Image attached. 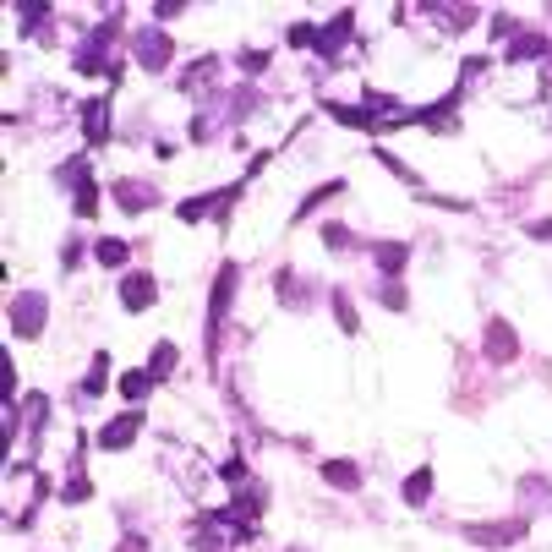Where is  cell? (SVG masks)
I'll use <instances>...</instances> for the list:
<instances>
[{
    "instance_id": "cell-1",
    "label": "cell",
    "mask_w": 552,
    "mask_h": 552,
    "mask_svg": "<svg viewBox=\"0 0 552 552\" xmlns=\"http://www.w3.org/2000/svg\"><path fill=\"white\" fill-rule=\"evenodd\" d=\"M236 290H241V268L225 263L214 279V307H208V350H219V328H225V312H230V301H236Z\"/></svg>"
},
{
    "instance_id": "cell-2",
    "label": "cell",
    "mask_w": 552,
    "mask_h": 552,
    "mask_svg": "<svg viewBox=\"0 0 552 552\" xmlns=\"http://www.w3.org/2000/svg\"><path fill=\"white\" fill-rule=\"evenodd\" d=\"M525 531H531V520H525V514H514V520H498V525H465V542H476V547H509V542H520Z\"/></svg>"
},
{
    "instance_id": "cell-3",
    "label": "cell",
    "mask_w": 552,
    "mask_h": 552,
    "mask_svg": "<svg viewBox=\"0 0 552 552\" xmlns=\"http://www.w3.org/2000/svg\"><path fill=\"white\" fill-rule=\"evenodd\" d=\"M44 312H50V301H44V296H33V290H28V296H17V301H11V334H17V339H39Z\"/></svg>"
},
{
    "instance_id": "cell-4",
    "label": "cell",
    "mask_w": 552,
    "mask_h": 552,
    "mask_svg": "<svg viewBox=\"0 0 552 552\" xmlns=\"http://www.w3.org/2000/svg\"><path fill=\"white\" fill-rule=\"evenodd\" d=\"M241 203V186H225V192H208V197H186L175 214L186 219V225H197V219H208V214H225V208H236Z\"/></svg>"
},
{
    "instance_id": "cell-5",
    "label": "cell",
    "mask_w": 552,
    "mask_h": 552,
    "mask_svg": "<svg viewBox=\"0 0 552 552\" xmlns=\"http://www.w3.org/2000/svg\"><path fill=\"white\" fill-rule=\"evenodd\" d=\"M110 197H115V208H121V214H148V208L159 203V192L148 181H115Z\"/></svg>"
},
{
    "instance_id": "cell-6",
    "label": "cell",
    "mask_w": 552,
    "mask_h": 552,
    "mask_svg": "<svg viewBox=\"0 0 552 552\" xmlns=\"http://www.w3.org/2000/svg\"><path fill=\"white\" fill-rule=\"evenodd\" d=\"M137 61H143L148 72H164V66H170V33H159V28L137 33Z\"/></svg>"
},
{
    "instance_id": "cell-7",
    "label": "cell",
    "mask_w": 552,
    "mask_h": 552,
    "mask_svg": "<svg viewBox=\"0 0 552 552\" xmlns=\"http://www.w3.org/2000/svg\"><path fill=\"white\" fill-rule=\"evenodd\" d=\"M514 356H520V339H514V328L503 323V317H492V323H487V361L509 367Z\"/></svg>"
},
{
    "instance_id": "cell-8",
    "label": "cell",
    "mask_w": 552,
    "mask_h": 552,
    "mask_svg": "<svg viewBox=\"0 0 552 552\" xmlns=\"http://www.w3.org/2000/svg\"><path fill=\"white\" fill-rule=\"evenodd\" d=\"M154 296H159L154 274H126V285H121V307L126 312H148V307H154Z\"/></svg>"
},
{
    "instance_id": "cell-9",
    "label": "cell",
    "mask_w": 552,
    "mask_h": 552,
    "mask_svg": "<svg viewBox=\"0 0 552 552\" xmlns=\"http://www.w3.org/2000/svg\"><path fill=\"white\" fill-rule=\"evenodd\" d=\"M137 427H143V416H137V410H132V416L104 421V427H99V449H126V443L137 438Z\"/></svg>"
},
{
    "instance_id": "cell-10",
    "label": "cell",
    "mask_w": 552,
    "mask_h": 552,
    "mask_svg": "<svg viewBox=\"0 0 552 552\" xmlns=\"http://www.w3.org/2000/svg\"><path fill=\"white\" fill-rule=\"evenodd\" d=\"M372 263L383 268V274H389V285L399 274H405V263H410V246H399V241H378L372 246Z\"/></svg>"
},
{
    "instance_id": "cell-11",
    "label": "cell",
    "mask_w": 552,
    "mask_h": 552,
    "mask_svg": "<svg viewBox=\"0 0 552 552\" xmlns=\"http://www.w3.org/2000/svg\"><path fill=\"white\" fill-rule=\"evenodd\" d=\"M11 421H22V432H28V438H39L44 421H50V399H44V394H28V399H22V410H17Z\"/></svg>"
},
{
    "instance_id": "cell-12",
    "label": "cell",
    "mask_w": 552,
    "mask_h": 552,
    "mask_svg": "<svg viewBox=\"0 0 552 552\" xmlns=\"http://www.w3.org/2000/svg\"><path fill=\"white\" fill-rule=\"evenodd\" d=\"M82 132H88V143H104V137H110V104L104 99L82 104Z\"/></svg>"
},
{
    "instance_id": "cell-13",
    "label": "cell",
    "mask_w": 552,
    "mask_h": 552,
    "mask_svg": "<svg viewBox=\"0 0 552 552\" xmlns=\"http://www.w3.org/2000/svg\"><path fill=\"white\" fill-rule=\"evenodd\" d=\"M520 503H525V520H531L536 509H547V514H552V481L525 476V481H520Z\"/></svg>"
},
{
    "instance_id": "cell-14",
    "label": "cell",
    "mask_w": 552,
    "mask_h": 552,
    "mask_svg": "<svg viewBox=\"0 0 552 552\" xmlns=\"http://www.w3.org/2000/svg\"><path fill=\"white\" fill-rule=\"evenodd\" d=\"M503 55H509V61H536V55H547V39L525 28L520 39H509V50H503Z\"/></svg>"
},
{
    "instance_id": "cell-15",
    "label": "cell",
    "mask_w": 552,
    "mask_h": 552,
    "mask_svg": "<svg viewBox=\"0 0 552 552\" xmlns=\"http://www.w3.org/2000/svg\"><path fill=\"white\" fill-rule=\"evenodd\" d=\"M323 481H328V487H361V471H356V465H350V460H328L323 465Z\"/></svg>"
},
{
    "instance_id": "cell-16",
    "label": "cell",
    "mask_w": 552,
    "mask_h": 552,
    "mask_svg": "<svg viewBox=\"0 0 552 552\" xmlns=\"http://www.w3.org/2000/svg\"><path fill=\"white\" fill-rule=\"evenodd\" d=\"M399 492H405V503H416V509H421V503L432 498V471H410V476H405V487H399Z\"/></svg>"
},
{
    "instance_id": "cell-17",
    "label": "cell",
    "mask_w": 552,
    "mask_h": 552,
    "mask_svg": "<svg viewBox=\"0 0 552 552\" xmlns=\"http://www.w3.org/2000/svg\"><path fill=\"white\" fill-rule=\"evenodd\" d=\"M126 252H132V246H126V241H115V236H104L99 246H93V257H99V268H121V263H126Z\"/></svg>"
},
{
    "instance_id": "cell-18",
    "label": "cell",
    "mask_w": 552,
    "mask_h": 552,
    "mask_svg": "<svg viewBox=\"0 0 552 552\" xmlns=\"http://www.w3.org/2000/svg\"><path fill=\"white\" fill-rule=\"evenodd\" d=\"M121 394H126V399H148V394H154V372H148V367L126 372V378H121Z\"/></svg>"
},
{
    "instance_id": "cell-19",
    "label": "cell",
    "mask_w": 552,
    "mask_h": 552,
    "mask_svg": "<svg viewBox=\"0 0 552 552\" xmlns=\"http://www.w3.org/2000/svg\"><path fill=\"white\" fill-rule=\"evenodd\" d=\"M214 72H219V61H197L192 72L181 77V88H186V93H208V82H214Z\"/></svg>"
},
{
    "instance_id": "cell-20",
    "label": "cell",
    "mask_w": 552,
    "mask_h": 552,
    "mask_svg": "<svg viewBox=\"0 0 552 552\" xmlns=\"http://www.w3.org/2000/svg\"><path fill=\"white\" fill-rule=\"evenodd\" d=\"M328 301H334L339 328H345V334H356V328H361V317H356V307H350V296H345V290H328Z\"/></svg>"
},
{
    "instance_id": "cell-21",
    "label": "cell",
    "mask_w": 552,
    "mask_h": 552,
    "mask_svg": "<svg viewBox=\"0 0 552 552\" xmlns=\"http://www.w3.org/2000/svg\"><path fill=\"white\" fill-rule=\"evenodd\" d=\"M104 389H110V361H104V356H93V367H88V383H82V394H104Z\"/></svg>"
},
{
    "instance_id": "cell-22",
    "label": "cell",
    "mask_w": 552,
    "mask_h": 552,
    "mask_svg": "<svg viewBox=\"0 0 552 552\" xmlns=\"http://www.w3.org/2000/svg\"><path fill=\"white\" fill-rule=\"evenodd\" d=\"M170 367H175V345H159V350H154V367H148V372H154V383H159Z\"/></svg>"
},
{
    "instance_id": "cell-23",
    "label": "cell",
    "mask_w": 552,
    "mask_h": 552,
    "mask_svg": "<svg viewBox=\"0 0 552 552\" xmlns=\"http://www.w3.org/2000/svg\"><path fill=\"white\" fill-rule=\"evenodd\" d=\"M323 241L328 246H350V230L345 225H323Z\"/></svg>"
},
{
    "instance_id": "cell-24",
    "label": "cell",
    "mask_w": 552,
    "mask_h": 552,
    "mask_svg": "<svg viewBox=\"0 0 552 552\" xmlns=\"http://www.w3.org/2000/svg\"><path fill=\"white\" fill-rule=\"evenodd\" d=\"M383 307H405V290H399V279H394V285H383Z\"/></svg>"
},
{
    "instance_id": "cell-25",
    "label": "cell",
    "mask_w": 552,
    "mask_h": 552,
    "mask_svg": "<svg viewBox=\"0 0 552 552\" xmlns=\"http://www.w3.org/2000/svg\"><path fill=\"white\" fill-rule=\"evenodd\" d=\"M525 230H531L536 241H552V219H531V225H525Z\"/></svg>"
},
{
    "instance_id": "cell-26",
    "label": "cell",
    "mask_w": 552,
    "mask_h": 552,
    "mask_svg": "<svg viewBox=\"0 0 552 552\" xmlns=\"http://www.w3.org/2000/svg\"><path fill=\"white\" fill-rule=\"evenodd\" d=\"M115 552H148V536H126V542L115 547Z\"/></svg>"
}]
</instances>
